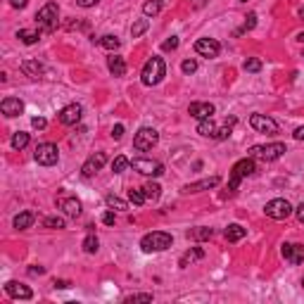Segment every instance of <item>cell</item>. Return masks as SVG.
<instances>
[{
  "label": "cell",
  "instance_id": "25",
  "mask_svg": "<svg viewBox=\"0 0 304 304\" xmlns=\"http://www.w3.org/2000/svg\"><path fill=\"white\" fill-rule=\"evenodd\" d=\"M236 121H238V119H236V117H228L224 126H219V129H216V133H214V138H216V140H226V138L231 135V131H233V126H236Z\"/></svg>",
  "mask_w": 304,
  "mask_h": 304
},
{
  "label": "cell",
  "instance_id": "17",
  "mask_svg": "<svg viewBox=\"0 0 304 304\" xmlns=\"http://www.w3.org/2000/svg\"><path fill=\"white\" fill-rule=\"evenodd\" d=\"M81 105H67L62 112H60V121L65 124V126H74V124H79L81 121Z\"/></svg>",
  "mask_w": 304,
  "mask_h": 304
},
{
  "label": "cell",
  "instance_id": "16",
  "mask_svg": "<svg viewBox=\"0 0 304 304\" xmlns=\"http://www.w3.org/2000/svg\"><path fill=\"white\" fill-rule=\"evenodd\" d=\"M0 109H2L5 117H19V114L24 112V102H22L19 98H5V100L0 102Z\"/></svg>",
  "mask_w": 304,
  "mask_h": 304
},
{
  "label": "cell",
  "instance_id": "28",
  "mask_svg": "<svg viewBox=\"0 0 304 304\" xmlns=\"http://www.w3.org/2000/svg\"><path fill=\"white\" fill-rule=\"evenodd\" d=\"M198 133H200V135H209V138H214V133H216V124L212 121V117L200 121V124H198Z\"/></svg>",
  "mask_w": 304,
  "mask_h": 304
},
{
  "label": "cell",
  "instance_id": "10",
  "mask_svg": "<svg viewBox=\"0 0 304 304\" xmlns=\"http://www.w3.org/2000/svg\"><path fill=\"white\" fill-rule=\"evenodd\" d=\"M250 126L254 131L259 133H266V135H273L278 133V124L271 117H266V114H252L250 117Z\"/></svg>",
  "mask_w": 304,
  "mask_h": 304
},
{
  "label": "cell",
  "instance_id": "14",
  "mask_svg": "<svg viewBox=\"0 0 304 304\" xmlns=\"http://www.w3.org/2000/svg\"><path fill=\"white\" fill-rule=\"evenodd\" d=\"M188 114H190V117H195L198 121L209 119V117L214 114V105H212V102H190V107H188Z\"/></svg>",
  "mask_w": 304,
  "mask_h": 304
},
{
  "label": "cell",
  "instance_id": "19",
  "mask_svg": "<svg viewBox=\"0 0 304 304\" xmlns=\"http://www.w3.org/2000/svg\"><path fill=\"white\" fill-rule=\"evenodd\" d=\"M221 183V178L219 176H212V178H202L198 183H190L183 188L185 195H190V193H202V190H209V188H216V185Z\"/></svg>",
  "mask_w": 304,
  "mask_h": 304
},
{
  "label": "cell",
  "instance_id": "22",
  "mask_svg": "<svg viewBox=\"0 0 304 304\" xmlns=\"http://www.w3.org/2000/svg\"><path fill=\"white\" fill-rule=\"evenodd\" d=\"M245 236H247V231L240 224H231L226 228V240H228V242H238V240H242Z\"/></svg>",
  "mask_w": 304,
  "mask_h": 304
},
{
  "label": "cell",
  "instance_id": "21",
  "mask_svg": "<svg viewBox=\"0 0 304 304\" xmlns=\"http://www.w3.org/2000/svg\"><path fill=\"white\" fill-rule=\"evenodd\" d=\"M22 71L31 76V79H38L40 74H43V65H40L38 60H27V62H22Z\"/></svg>",
  "mask_w": 304,
  "mask_h": 304
},
{
  "label": "cell",
  "instance_id": "45",
  "mask_svg": "<svg viewBox=\"0 0 304 304\" xmlns=\"http://www.w3.org/2000/svg\"><path fill=\"white\" fill-rule=\"evenodd\" d=\"M102 221H105L107 226H114V221H117V216H114V212H105V214H102Z\"/></svg>",
  "mask_w": 304,
  "mask_h": 304
},
{
  "label": "cell",
  "instance_id": "32",
  "mask_svg": "<svg viewBox=\"0 0 304 304\" xmlns=\"http://www.w3.org/2000/svg\"><path fill=\"white\" fill-rule=\"evenodd\" d=\"M129 200H131L135 207H140V204H145L147 195H145V190H143V188H140V190H138V188H133V190H129Z\"/></svg>",
  "mask_w": 304,
  "mask_h": 304
},
{
  "label": "cell",
  "instance_id": "29",
  "mask_svg": "<svg viewBox=\"0 0 304 304\" xmlns=\"http://www.w3.org/2000/svg\"><path fill=\"white\" fill-rule=\"evenodd\" d=\"M212 236H214V231L212 228H204V226H200V228L188 233V238H193V240H209Z\"/></svg>",
  "mask_w": 304,
  "mask_h": 304
},
{
  "label": "cell",
  "instance_id": "31",
  "mask_svg": "<svg viewBox=\"0 0 304 304\" xmlns=\"http://www.w3.org/2000/svg\"><path fill=\"white\" fill-rule=\"evenodd\" d=\"M100 45H102L105 50H109V53H114V50L119 48V38H117V36H112V34H107V36H102V38H100Z\"/></svg>",
  "mask_w": 304,
  "mask_h": 304
},
{
  "label": "cell",
  "instance_id": "6",
  "mask_svg": "<svg viewBox=\"0 0 304 304\" xmlns=\"http://www.w3.org/2000/svg\"><path fill=\"white\" fill-rule=\"evenodd\" d=\"M157 140H159V133L155 129H150V126H143L140 131L135 133V138H133V147L138 152H145V150H152L157 145Z\"/></svg>",
  "mask_w": 304,
  "mask_h": 304
},
{
  "label": "cell",
  "instance_id": "15",
  "mask_svg": "<svg viewBox=\"0 0 304 304\" xmlns=\"http://www.w3.org/2000/svg\"><path fill=\"white\" fill-rule=\"evenodd\" d=\"M57 207H60L67 216H74V219L81 214V202L76 198H67V195H62V198H57Z\"/></svg>",
  "mask_w": 304,
  "mask_h": 304
},
{
  "label": "cell",
  "instance_id": "39",
  "mask_svg": "<svg viewBox=\"0 0 304 304\" xmlns=\"http://www.w3.org/2000/svg\"><path fill=\"white\" fill-rule=\"evenodd\" d=\"M43 226L45 228H65V219L62 216H48V219H43Z\"/></svg>",
  "mask_w": 304,
  "mask_h": 304
},
{
  "label": "cell",
  "instance_id": "40",
  "mask_svg": "<svg viewBox=\"0 0 304 304\" xmlns=\"http://www.w3.org/2000/svg\"><path fill=\"white\" fill-rule=\"evenodd\" d=\"M242 69H245V71H259V69H262V60L250 57V60H245V62H242Z\"/></svg>",
  "mask_w": 304,
  "mask_h": 304
},
{
  "label": "cell",
  "instance_id": "56",
  "mask_svg": "<svg viewBox=\"0 0 304 304\" xmlns=\"http://www.w3.org/2000/svg\"><path fill=\"white\" fill-rule=\"evenodd\" d=\"M302 288H304V278H302Z\"/></svg>",
  "mask_w": 304,
  "mask_h": 304
},
{
  "label": "cell",
  "instance_id": "44",
  "mask_svg": "<svg viewBox=\"0 0 304 304\" xmlns=\"http://www.w3.org/2000/svg\"><path fill=\"white\" fill-rule=\"evenodd\" d=\"M31 126H34V129H45V126H48V121L43 119V117H34V119H31Z\"/></svg>",
  "mask_w": 304,
  "mask_h": 304
},
{
  "label": "cell",
  "instance_id": "7",
  "mask_svg": "<svg viewBox=\"0 0 304 304\" xmlns=\"http://www.w3.org/2000/svg\"><path fill=\"white\" fill-rule=\"evenodd\" d=\"M131 167L135 169L138 173H143V176H152V178H157L164 173V164L157 162V159H145V157H138L131 162Z\"/></svg>",
  "mask_w": 304,
  "mask_h": 304
},
{
  "label": "cell",
  "instance_id": "42",
  "mask_svg": "<svg viewBox=\"0 0 304 304\" xmlns=\"http://www.w3.org/2000/svg\"><path fill=\"white\" fill-rule=\"evenodd\" d=\"M181 69H183V74H195L198 71V62L195 60H185L183 65H181Z\"/></svg>",
  "mask_w": 304,
  "mask_h": 304
},
{
  "label": "cell",
  "instance_id": "30",
  "mask_svg": "<svg viewBox=\"0 0 304 304\" xmlns=\"http://www.w3.org/2000/svg\"><path fill=\"white\" fill-rule=\"evenodd\" d=\"M10 143H12V147L14 150H24V147L29 145V133H24V131H17L12 135V140H10Z\"/></svg>",
  "mask_w": 304,
  "mask_h": 304
},
{
  "label": "cell",
  "instance_id": "54",
  "mask_svg": "<svg viewBox=\"0 0 304 304\" xmlns=\"http://www.w3.org/2000/svg\"><path fill=\"white\" fill-rule=\"evenodd\" d=\"M300 19H304V7H302V10H300Z\"/></svg>",
  "mask_w": 304,
  "mask_h": 304
},
{
  "label": "cell",
  "instance_id": "49",
  "mask_svg": "<svg viewBox=\"0 0 304 304\" xmlns=\"http://www.w3.org/2000/svg\"><path fill=\"white\" fill-rule=\"evenodd\" d=\"M295 214H297V221H300V224H304V202L297 207V209H295Z\"/></svg>",
  "mask_w": 304,
  "mask_h": 304
},
{
  "label": "cell",
  "instance_id": "46",
  "mask_svg": "<svg viewBox=\"0 0 304 304\" xmlns=\"http://www.w3.org/2000/svg\"><path fill=\"white\" fill-rule=\"evenodd\" d=\"M121 135H124V126H121V124H117V126L112 129V138H114V140H119Z\"/></svg>",
  "mask_w": 304,
  "mask_h": 304
},
{
  "label": "cell",
  "instance_id": "20",
  "mask_svg": "<svg viewBox=\"0 0 304 304\" xmlns=\"http://www.w3.org/2000/svg\"><path fill=\"white\" fill-rule=\"evenodd\" d=\"M107 67H109V71H112L114 76H124V74H126V62H124V57H119V55H112V57L107 60Z\"/></svg>",
  "mask_w": 304,
  "mask_h": 304
},
{
  "label": "cell",
  "instance_id": "33",
  "mask_svg": "<svg viewBox=\"0 0 304 304\" xmlns=\"http://www.w3.org/2000/svg\"><path fill=\"white\" fill-rule=\"evenodd\" d=\"M105 202H107V207H109V209H119V212L129 209V204H126L121 198H117V195H107Z\"/></svg>",
  "mask_w": 304,
  "mask_h": 304
},
{
  "label": "cell",
  "instance_id": "8",
  "mask_svg": "<svg viewBox=\"0 0 304 304\" xmlns=\"http://www.w3.org/2000/svg\"><path fill=\"white\" fill-rule=\"evenodd\" d=\"M264 212H266V216H271V219H276V221H283V219H288L292 214V207L288 200L276 198V200H271V202H266Z\"/></svg>",
  "mask_w": 304,
  "mask_h": 304
},
{
  "label": "cell",
  "instance_id": "36",
  "mask_svg": "<svg viewBox=\"0 0 304 304\" xmlns=\"http://www.w3.org/2000/svg\"><path fill=\"white\" fill-rule=\"evenodd\" d=\"M143 190H145L147 200H152V202H155V200H159V195H162V188H159V183H152V181H150V183H145V188H143Z\"/></svg>",
  "mask_w": 304,
  "mask_h": 304
},
{
  "label": "cell",
  "instance_id": "26",
  "mask_svg": "<svg viewBox=\"0 0 304 304\" xmlns=\"http://www.w3.org/2000/svg\"><path fill=\"white\" fill-rule=\"evenodd\" d=\"M34 212H22L14 216V228H19V231H24V228H29V226L34 224Z\"/></svg>",
  "mask_w": 304,
  "mask_h": 304
},
{
  "label": "cell",
  "instance_id": "5",
  "mask_svg": "<svg viewBox=\"0 0 304 304\" xmlns=\"http://www.w3.org/2000/svg\"><path fill=\"white\" fill-rule=\"evenodd\" d=\"M285 155V145L283 143H271V145H254L250 147V157L264 159V162H273V159Z\"/></svg>",
  "mask_w": 304,
  "mask_h": 304
},
{
  "label": "cell",
  "instance_id": "48",
  "mask_svg": "<svg viewBox=\"0 0 304 304\" xmlns=\"http://www.w3.org/2000/svg\"><path fill=\"white\" fill-rule=\"evenodd\" d=\"M10 5H12V7H17V10H24V7L29 5V0H10Z\"/></svg>",
  "mask_w": 304,
  "mask_h": 304
},
{
  "label": "cell",
  "instance_id": "11",
  "mask_svg": "<svg viewBox=\"0 0 304 304\" xmlns=\"http://www.w3.org/2000/svg\"><path fill=\"white\" fill-rule=\"evenodd\" d=\"M105 162H107L105 152H95V155H93V157H88V162L81 167V173H83L86 178H91L93 173H98L102 167H105Z\"/></svg>",
  "mask_w": 304,
  "mask_h": 304
},
{
  "label": "cell",
  "instance_id": "43",
  "mask_svg": "<svg viewBox=\"0 0 304 304\" xmlns=\"http://www.w3.org/2000/svg\"><path fill=\"white\" fill-rule=\"evenodd\" d=\"M176 48H178V38H176V36H171L169 40L162 43V50H167V53H169V50H176Z\"/></svg>",
  "mask_w": 304,
  "mask_h": 304
},
{
  "label": "cell",
  "instance_id": "13",
  "mask_svg": "<svg viewBox=\"0 0 304 304\" xmlns=\"http://www.w3.org/2000/svg\"><path fill=\"white\" fill-rule=\"evenodd\" d=\"M5 292H7L12 300H31V297H34V292L29 290L24 283H17V280L5 283Z\"/></svg>",
  "mask_w": 304,
  "mask_h": 304
},
{
  "label": "cell",
  "instance_id": "1",
  "mask_svg": "<svg viewBox=\"0 0 304 304\" xmlns=\"http://www.w3.org/2000/svg\"><path fill=\"white\" fill-rule=\"evenodd\" d=\"M164 76H167V65H164V60H162V57H150L145 62V67H143L140 81H143L145 86H157Z\"/></svg>",
  "mask_w": 304,
  "mask_h": 304
},
{
  "label": "cell",
  "instance_id": "50",
  "mask_svg": "<svg viewBox=\"0 0 304 304\" xmlns=\"http://www.w3.org/2000/svg\"><path fill=\"white\" fill-rule=\"evenodd\" d=\"M207 2H209V0H190V5H193L195 10H202V7H204Z\"/></svg>",
  "mask_w": 304,
  "mask_h": 304
},
{
  "label": "cell",
  "instance_id": "37",
  "mask_svg": "<svg viewBox=\"0 0 304 304\" xmlns=\"http://www.w3.org/2000/svg\"><path fill=\"white\" fill-rule=\"evenodd\" d=\"M129 164H131V162H129V157L119 155V157H114V162H112V171H114V173L126 171V167H129Z\"/></svg>",
  "mask_w": 304,
  "mask_h": 304
},
{
  "label": "cell",
  "instance_id": "38",
  "mask_svg": "<svg viewBox=\"0 0 304 304\" xmlns=\"http://www.w3.org/2000/svg\"><path fill=\"white\" fill-rule=\"evenodd\" d=\"M257 27V14L254 12H250L247 14V19H245V24H242V27L238 29V31H236V36H240V34H245V31H252V29Z\"/></svg>",
  "mask_w": 304,
  "mask_h": 304
},
{
  "label": "cell",
  "instance_id": "27",
  "mask_svg": "<svg viewBox=\"0 0 304 304\" xmlns=\"http://www.w3.org/2000/svg\"><path fill=\"white\" fill-rule=\"evenodd\" d=\"M162 7H164L162 0H147L145 5H143V14H145V17H157V14L162 12Z\"/></svg>",
  "mask_w": 304,
  "mask_h": 304
},
{
  "label": "cell",
  "instance_id": "52",
  "mask_svg": "<svg viewBox=\"0 0 304 304\" xmlns=\"http://www.w3.org/2000/svg\"><path fill=\"white\" fill-rule=\"evenodd\" d=\"M53 285H55V288H60V290H65V288H69L71 283H69V280H55Z\"/></svg>",
  "mask_w": 304,
  "mask_h": 304
},
{
  "label": "cell",
  "instance_id": "41",
  "mask_svg": "<svg viewBox=\"0 0 304 304\" xmlns=\"http://www.w3.org/2000/svg\"><path fill=\"white\" fill-rule=\"evenodd\" d=\"M126 302H152V295L150 292H140V295H131V297H126Z\"/></svg>",
  "mask_w": 304,
  "mask_h": 304
},
{
  "label": "cell",
  "instance_id": "51",
  "mask_svg": "<svg viewBox=\"0 0 304 304\" xmlns=\"http://www.w3.org/2000/svg\"><path fill=\"white\" fill-rule=\"evenodd\" d=\"M76 2H79L81 7H93V5H98L100 0H76Z\"/></svg>",
  "mask_w": 304,
  "mask_h": 304
},
{
  "label": "cell",
  "instance_id": "24",
  "mask_svg": "<svg viewBox=\"0 0 304 304\" xmlns=\"http://www.w3.org/2000/svg\"><path fill=\"white\" fill-rule=\"evenodd\" d=\"M17 38L22 40V43H27V45H34V43H38L40 31L38 29H22V31L17 34Z\"/></svg>",
  "mask_w": 304,
  "mask_h": 304
},
{
  "label": "cell",
  "instance_id": "53",
  "mask_svg": "<svg viewBox=\"0 0 304 304\" xmlns=\"http://www.w3.org/2000/svg\"><path fill=\"white\" fill-rule=\"evenodd\" d=\"M295 138H297V140H304V126L295 129Z\"/></svg>",
  "mask_w": 304,
  "mask_h": 304
},
{
  "label": "cell",
  "instance_id": "35",
  "mask_svg": "<svg viewBox=\"0 0 304 304\" xmlns=\"http://www.w3.org/2000/svg\"><path fill=\"white\" fill-rule=\"evenodd\" d=\"M98 247H100L98 238H95L93 233H88V236H86V240H83V252H88V254H95V252H98Z\"/></svg>",
  "mask_w": 304,
  "mask_h": 304
},
{
  "label": "cell",
  "instance_id": "55",
  "mask_svg": "<svg viewBox=\"0 0 304 304\" xmlns=\"http://www.w3.org/2000/svg\"><path fill=\"white\" fill-rule=\"evenodd\" d=\"M297 38H300V40H302V43H304V34H300V36H297Z\"/></svg>",
  "mask_w": 304,
  "mask_h": 304
},
{
  "label": "cell",
  "instance_id": "3",
  "mask_svg": "<svg viewBox=\"0 0 304 304\" xmlns=\"http://www.w3.org/2000/svg\"><path fill=\"white\" fill-rule=\"evenodd\" d=\"M171 233H164V231H152V233H147L145 238L140 240V247L143 252H164L171 247Z\"/></svg>",
  "mask_w": 304,
  "mask_h": 304
},
{
  "label": "cell",
  "instance_id": "12",
  "mask_svg": "<svg viewBox=\"0 0 304 304\" xmlns=\"http://www.w3.org/2000/svg\"><path fill=\"white\" fill-rule=\"evenodd\" d=\"M221 50V45H219V40L214 38H200L195 43V53L202 55V57H216Z\"/></svg>",
  "mask_w": 304,
  "mask_h": 304
},
{
  "label": "cell",
  "instance_id": "4",
  "mask_svg": "<svg viewBox=\"0 0 304 304\" xmlns=\"http://www.w3.org/2000/svg\"><path fill=\"white\" fill-rule=\"evenodd\" d=\"M254 157H245L240 159V162H236L233 164V169H231V183H228V190H238V185L242 178H247V176H252L254 173Z\"/></svg>",
  "mask_w": 304,
  "mask_h": 304
},
{
  "label": "cell",
  "instance_id": "34",
  "mask_svg": "<svg viewBox=\"0 0 304 304\" xmlns=\"http://www.w3.org/2000/svg\"><path fill=\"white\" fill-rule=\"evenodd\" d=\"M147 27H150V22H147V19H138V22H133L131 36H133V38H140V36L147 31Z\"/></svg>",
  "mask_w": 304,
  "mask_h": 304
},
{
  "label": "cell",
  "instance_id": "2",
  "mask_svg": "<svg viewBox=\"0 0 304 304\" xmlns=\"http://www.w3.org/2000/svg\"><path fill=\"white\" fill-rule=\"evenodd\" d=\"M57 17H60L57 2H45L38 12H36V27H38V31H45V34L55 31V27H57Z\"/></svg>",
  "mask_w": 304,
  "mask_h": 304
},
{
  "label": "cell",
  "instance_id": "47",
  "mask_svg": "<svg viewBox=\"0 0 304 304\" xmlns=\"http://www.w3.org/2000/svg\"><path fill=\"white\" fill-rule=\"evenodd\" d=\"M29 273H31V276H43V273H45V266H31Z\"/></svg>",
  "mask_w": 304,
  "mask_h": 304
},
{
  "label": "cell",
  "instance_id": "23",
  "mask_svg": "<svg viewBox=\"0 0 304 304\" xmlns=\"http://www.w3.org/2000/svg\"><path fill=\"white\" fill-rule=\"evenodd\" d=\"M202 257H204V250H202V247H193V250H188L183 257H181V262H178V264L185 269V266L193 264V262H200Z\"/></svg>",
  "mask_w": 304,
  "mask_h": 304
},
{
  "label": "cell",
  "instance_id": "9",
  "mask_svg": "<svg viewBox=\"0 0 304 304\" xmlns=\"http://www.w3.org/2000/svg\"><path fill=\"white\" fill-rule=\"evenodd\" d=\"M34 157H36V162H38L40 167H53V164H57V159H60V150L53 143H40L36 147V155Z\"/></svg>",
  "mask_w": 304,
  "mask_h": 304
},
{
  "label": "cell",
  "instance_id": "18",
  "mask_svg": "<svg viewBox=\"0 0 304 304\" xmlns=\"http://www.w3.org/2000/svg\"><path fill=\"white\" fill-rule=\"evenodd\" d=\"M280 252H283V257H285L288 262H292V264H302V259H304V247H302V245H295V242H285Z\"/></svg>",
  "mask_w": 304,
  "mask_h": 304
}]
</instances>
